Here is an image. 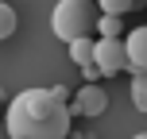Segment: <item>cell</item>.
<instances>
[{"mask_svg":"<svg viewBox=\"0 0 147 139\" xmlns=\"http://www.w3.org/2000/svg\"><path fill=\"white\" fill-rule=\"evenodd\" d=\"M109 108V93H105L97 81H89V85H81L78 89V97H74V108L70 112H78V116H101V112Z\"/></svg>","mask_w":147,"mask_h":139,"instance_id":"cell-4","label":"cell"},{"mask_svg":"<svg viewBox=\"0 0 147 139\" xmlns=\"http://www.w3.org/2000/svg\"><path fill=\"white\" fill-rule=\"evenodd\" d=\"M74 112L51 89H23L4 108V132L20 139H66Z\"/></svg>","mask_w":147,"mask_h":139,"instance_id":"cell-1","label":"cell"},{"mask_svg":"<svg viewBox=\"0 0 147 139\" xmlns=\"http://www.w3.org/2000/svg\"><path fill=\"white\" fill-rule=\"evenodd\" d=\"M8 139H20V135H8Z\"/></svg>","mask_w":147,"mask_h":139,"instance_id":"cell-13","label":"cell"},{"mask_svg":"<svg viewBox=\"0 0 147 139\" xmlns=\"http://www.w3.org/2000/svg\"><path fill=\"white\" fill-rule=\"evenodd\" d=\"M132 139H147V132H140V135H132Z\"/></svg>","mask_w":147,"mask_h":139,"instance_id":"cell-12","label":"cell"},{"mask_svg":"<svg viewBox=\"0 0 147 139\" xmlns=\"http://www.w3.org/2000/svg\"><path fill=\"white\" fill-rule=\"evenodd\" d=\"M128 93H132V104L140 112H147V73L143 70H136L132 73V85H128Z\"/></svg>","mask_w":147,"mask_h":139,"instance_id":"cell-6","label":"cell"},{"mask_svg":"<svg viewBox=\"0 0 147 139\" xmlns=\"http://www.w3.org/2000/svg\"><path fill=\"white\" fill-rule=\"evenodd\" d=\"M143 73H147V66H143Z\"/></svg>","mask_w":147,"mask_h":139,"instance_id":"cell-14","label":"cell"},{"mask_svg":"<svg viewBox=\"0 0 147 139\" xmlns=\"http://www.w3.org/2000/svg\"><path fill=\"white\" fill-rule=\"evenodd\" d=\"M97 15H101V8H93V0H58L51 12V31L62 43H74V39L97 31Z\"/></svg>","mask_w":147,"mask_h":139,"instance_id":"cell-2","label":"cell"},{"mask_svg":"<svg viewBox=\"0 0 147 139\" xmlns=\"http://www.w3.org/2000/svg\"><path fill=\"white\" fill-rule=\"evenodd\" d=\"M93 43H97V39H89V35H81V39H74V43H66V46H70V58L78 62V66L93 62Z\"/></svg>","mask_w":147,"mask_h":139,"instance_id":"cell-7","label":"cell"},{"mask_svg":"<svg viewBox=\"0 0 147 139\" xmlns=\"http://www.w3.org/2000/svg\"><path fill=\"white\" fill-rule=\"evenodd\" d=\"M93 62L101 66L105 77H112V73L128 70V50H124V39L120 35H101L93 43Z\"/></svg>","mask_w":147,"mask_h":139,"instance_id":"cell-3","label":"cell"},{"mask_svg":"<svg viewBox=\"0 0 147 139\" xmlns=\"http://www.w3.org/2000/svg\"><path fill=\"white\" fill-rule=\"evenodd\" d=\"M81 73H85L89 81H97V77H105V73H101V66H97V62H85V66H81Z\"/></svg>","mask_w":147,"mask_h":139,"instance_id":"cell-11","label":"cell"},{"mask_svg":"<svg viewBox=\"0 0 147 139\" xmlns=\"http://www.w3.org/2000/svg\"><path fill=\"white\" fill-rule=\"evenodd\" d=\"M97 31H101V35H120V31H124V15L101 12V15H97Z\"/></svg>","mask_w":147,"mask_h":139,"instance_id":"cell-8","label":"cell"},{"mask_svg":"<svg viewBox=\"0 0 147 139\" xmlns=\"http://www.w3.org/2000/svg\"><path fill=\"white\" fill-rule=\"evenodd\" d=\"M124 50H128V70H143V66H147V23L128 31Z\"/></svg>","mask_w":147,"mask_h":139,"instance_id":"cell-5","label":"cell"},{"mask_svg":"<svg viewBox=\"0 0 147 139\" xmlns=\"http://www.w3.org/2000/svg\"><path fill=\"white\" fill-rule=\"evenodd\" d=\"M16 23H20V19H16V8L0 0V39H8V35H12V31H16Z\"/></svg>","mask_w":147,"mask_h":139,"instance_id":"cell-9","label":"cell"},{"mask_svg":"<svg viewBox=\"0 0 147 139\" xmlns=\"http://www.w3.org/2000/svg\"><path fill=\"white\" fill-rule=\"evenodd\" d=\"M97 8L109 15H128V8H136V0H97Z\"/></svg>","mask_w":147,"mask_h":139,"instance_id":"cell-10","label":"cell"}]
</instances>
